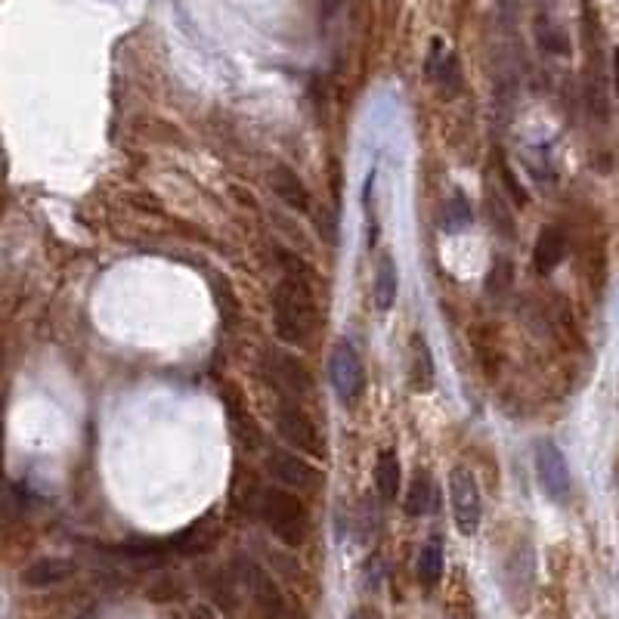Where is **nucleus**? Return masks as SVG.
<instances>
[{
  "mask_svg": "<svg viewBox=\"0 0 619 619\" xmlns=\"http://www.w3.org/2000/svg\"><path fill=\"white\" fill-rule=\"evenodd\" d=\"M189 619H217V616H214V613H211L208 607H195Z\"/></svg>",
  "mask_w": 619,
  "mask_h": 619,
  "instance_id": "5701e85b",
  "label": "nucleus"
},
{
  "mask_svg": "<svg viewBox=\"0 0 619 619\" xmlns=\"http://www.w3.org/2000/svg\"><path fill=\"white\" fill-rule=\"evenodd\" d=\"M245 582L251 589V598L260 610L264 619H291V610H288V601L285 595L279 592V585L273 582V576L267 570H260L257 564H245Z\"/></svg>",
  "mask_w": 619,
  "mask_h": 619,
  "instance_id": "6e6552de",
  "label": "nucleus"
},
{
  "mask_svg": "<svg viewBox=\"0 0 619 619\" xmlns=\"http://www.w3.org/2000/svg\"><path fill=\"white\" fill-rule=\"evenodd\" d=\"M254 511L260 517V524H264L279 542H285L291 548L304 545V539L310 533V511L295 493L282 490V486L260 490L257 502H254Z\"/></svg>",
  "mask_w": 619,
  "mask_h": 619,
  "instance_id": "f03ea898",
  "label": "nucleus"
},
{
  "mask_svg": "<svg viewBox=\"0 0 619 619\" xmlns=\"http://www.w3.org/2000/svg\"><path fill=\"white\" fill-rule=\"evenodd\" d=\"M428 78H431L443 93H455V90L462 87V69H459V62H455V56H452L440 41H434L431 56H428Z\"/></svg>",
  "mask_w": 619,
  "mask_h": 619,
  "instance_id": "ddd939ff",
  "label": "nucleus"
},
{
  "mask_svg": "<svg viewBox=\"0 0 619 619\" xmlns=\"http://www.w3.org/2000/svg\"><path fill=\"white\" fill-rule=\"evenodd\" d=\"M276 428L282 434V440L288 446H295L298 452H307L313 459H325V440L316 428V421L298 406L285 400L279 409H276Z\"/></svg>",
  "mask_w": 619,
  "mask_h": 619,
  "instance_id": "20e7f679",
  "label": "nucleus"
},
{
  "mask_svg": "<svg viewBox=\"0 0 619 619\" xmlns=\"http://www.w3.org/2000/svg\"><path fill=\"white\" fill-rule=\"evenodd\" d=\"M356 619H369V616H366V613H356Z\"/></svg>",
  "mask_w": 619,
  "mask_h": 619,
  "instance_id": "b1692460",
  "label": "nucleus"
},
{
  "mask_svg": "<svg viewBox=\"0 0 619 619\" xmlns=\"http://www.w3.org/2000/svg\"><path fill=\"white\" fill-rule=\"evenodd\" d=\"M449 505H452V517H455L459 533L474 536L483 520V499H480V486H477L474 471L465 465H455L449 471Z\"/></svg>",
  "mask_w": 619,
  "mask_h": 619,
  "instance_id": "7ed1b4c3",
  "label": "nucleus"
},
{
  "mask_svg": "<svg viewBox=\"0 0 619 619\" xmlns=\"http://www.w3.org/2000/svg\"><path fill=\"white\" fill-rule=\"evenodd\" d=\"M613 90H616V100H619V47L613 50Z\"/></svg>",
  "mask_w": 619,
  "mask_h": 619,
  "instance_id": "4be33fe9",
  "label": "nucleus"
},
{
  "mask_svg": "<svg viewBox=\"0 0 619 619\" xmlns=\"http://www.w3.org/2000/svg\"><path fill=\"white\" fill-rule=\"evenodd\" d=\"M285 276L273 291V322H276V335L291 344V347H304L319 325V304L313 295V270L304 264L301 257L282 251L279 254Z\"/></svg>",
  "mask_w": 619,
  "mask_h": 619,
  "instance_id": "f257e3e1",
  "label": "nucleus"
},
{
  "mask_svg": "<svg viewBox=\"0 0 619 619\" xmlns=\"http://www.w3.org/2000/svg\"><path fill=\"white\" fill-rule=\"evenodd\" d=\"M69 576H75V561L65 558H41L22 570V585L28 589H47V585H59Z\"/></svg>",
  "mask_w": 619,
  "mask_h": 619,
  "instance_id": "f8f14e48",
  "label": "nucleus"
},
{
  "mask_svg": "<svg viewBox=\"0 0 619 619\" xmlns=\"http://www.w3.org/2000/svg\"><path fill=\"white\" fill-rule=\"evenodd\" d=\"M471 205H468V199H465V195L462 192H455L452 195V202L446 205V223L452 226V233H459L462 230V226H468L471 223Z\"/></svg>",
  "mask_w": 619,
  "mask_h": 619,
  "instance_id": "6ab92c4d",
  "label": "nucleus"
},
{
  "mask_svg": "<svg viewBox=\"0 0 619 619\" xmlns=\"http://www.w3.org/2000/svg\"><path fill=\"white\" fill-rule=\"evenodd\" d=\"M434 499H437L434 480L428 474H418L409 486V493H406V511L412 517H421V514H428L434 508Z\"/></svg>",
  "mask_w": 619,
  "mask_h": 619,
  "instance_id": "a211bd4d",
  "label": "nucleus"
},
{
  "mask_svg": "<svg viewBox=\"0 0 619 619\" xmlns=\"http://www.w3.org/2000/svg\"><path fill=\"white\" fill-rule=\"evenodd\" d=\"M397 291H400V273H397V264L390 254H381L378 264H375V279H372V298H375V307L381 313H387L397 301Z\"/></svg>",
  "mask_w": 619,
  "mask_h": 619,
  "instance_id": "4468645a",
  "label": "nucleus"
},
{
  "mask_svg": "<svg viewBox=\"0 0 619 619\" xmlns=\"http://www.w3.org/2000/svg\"><path fill=\"white\" fill-rule=\"evenodd\" d=\"M329 378H332V387L341 403H356L363 394H366V366L360 360V353H356L353 344L341 341L335 350H332V360H329Z\"/></svg>",
  "mask_w": 619,
  "mask_h": 619,
  "instance_id": "39448f33",
  "label": "nucleus"
},
{
  "mask_svg": "<svg viewBox=\"0 0 619 619\" xmlns=\"http://www.w3.org/2000/svg\"><path fill=\"white\" fill-rule=\"evenodd\" d=\"M536 474H539L542 490L555 502L564 505L570 499V468L564 462V452L551 440H542L536 446Z\"/></svg>",
  "mask_w": 619,
  "mask_h": 619,
  "instance_id": "423d86ee",
  "label": "nucleus"
},
{
  "mask_svg": "<svg viewBox=\"0 0 619 619\" xmlns=\"http://www.w3.org/2000/svg\"><path fill=\"white\" fill-rule=\"evenodd\" d=\"M270 186L273 192L279 195V199L291 208V211H298V214H307L313 208V195L307 189V183L291 171L288 165H273L270 171Z\"/></svg>",
  "mask_w": 619,
  "mask_h": 619,
  "instance_id": "9d476101",
  "label": "nucleus"
},
{
  "mask_svg": "<svg viewBox=\"0 0 619 619\" xmlns=\"http://www.w3.org/2000/svg\"><path fill=\"white\" fill-rule=\"evenodd\" d=\"M415 573H418V582L425 585V589H434L443 576V545L440 539H431L425 548L418 551V564H415Z\"/></svg>",
  "mask_w": 619,
  "mask_h": 619,
  "instance_id": "f3484780",
  "label": "nucleus"
},
{
  "mask_svg": "<svg viewBox=\"0 0 619 619\" xmlns=\"http://www.w3.org/2000/svg\"><path fill=\"white\" fill-rule=\"evenodd\" d=\"M403 483V471H400V455L397 449H384L375 462V486L384 502H394Z\"/></svg>",
  "mask_w": 619,
  "mask_h": 619,
  "instance_id": "2eb2a0df",
  "label": "nucleus"
},
{
  "mask_svg": "<svg viewBox=\"0 0 619 619\" xmlns=\"http://www.w3.org/2000/svg\"><path fill=\"white\" fill-rule=\"evenodd\" d=\"M567 254V236L561 226H542V233L536 239V248H533V267L539 276H548L561 267V260Z\"/></svg>",
  "mask_w": 619,
  "mask_h": 619,
  "instance_id": "9b49d317",
  "label": "nucleus"
},
{
  "mask_svg": "<svg viewBox=\"0 0 619 619\" xmlns=\"http://www.w3.org/2000/svg\"><path fill=\"white\" fill-rule=\"evenodd\" d=\"M502 177H505V186H508V192H511V199H514L520 208H524V202H527V192L517 186V180H514V174H511L508 168H502Z\"/></svg>",
  "mask_w": 619,
  "mask_h": 619,
  "instance_id": "aec40b11",
  "label": "nucleus"
},
{
  "mask_svg": "<svg viewBox=\"0 0 619 619\" xmlns=\"http://www.w3.org/2000/svg\"><path fill=\"white\" fill-rule=\"evenodd\" d=\"M267 375L288 400L307 397L310 387H313V378H310L307 366L298 360V356H288V353H279V350L267 353Z\"/></svg>",
  "mask_w": 619,
  "mask_h": 619,
  "instance_id": "0eeeda50",
  "label": "nucleus"
},
{
  "mask_svg": "<svg viewBox=\"0 0 619 619\" xmlns=\"http://www.w3.org/2000/svg\"><path fill=\"white\" fill-rule=\"evenodd\" d=\"M341 4H344V0H319V10H322L325 19H329V16H335L341 10Z\"/></svg>",
  "mask_w": 619,
  "mask_h": 619,
  "instance_id": "412c9836",
  "label": "nucleus"
},
{
  "mask_svg": "<svg viewBox=\"0 0 619 619\" xmlns=\"http://www.w3.org/2000/svg\"><path fill=\"white\" fill-rule=\"evenodd\" d=\"M267 471L282 483L288 486V490H313V486L319 483V471L298 459V455H291V452H282V449H273L270 452V459H267Z\"/></svg>",
  "mask_w": 619,
  "mask_h": 619,
  "instance_id": "1a4fd4ad",
  "label": "nucleus"
},
{
  "mask_svg": "<svg viewBox=\"0 0 619 619\" xmlns=\"http://www.w3.org/2000/svg\"><path fill=\"white\" fill-rule=\"evenodd\" d=\"M434 375H437V369H434L431 347H428V341H425V338L415 335V338H412V366H409L412 387H415V390H421V394H425V390H431V387H434Z\"/></svg>",
  "mask_w": 619,
  "mask_h": 619,
  "instance_id": "dca6fc26",
  "label": "nucleus"
}]
</instances>
